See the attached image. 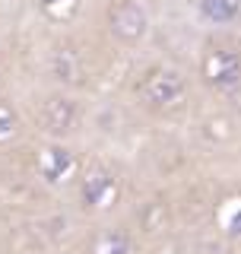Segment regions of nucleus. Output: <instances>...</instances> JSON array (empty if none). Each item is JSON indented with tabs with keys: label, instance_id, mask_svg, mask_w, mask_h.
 I'll use <instances>...</instances> for the list:
<instances>
[{
	"label": "nucleus",
	"instance_id": "4",
	"mask_svg": "<svg viewBox=\"0 0 241 254\" xmlns=\"http://www.w3.org/2000/svg\"><path fill=\"white\" fill-rule=\"evenodd\" d=\"M79 197H83V206H89V210H102V206H108L118 197L115 175H108L105 169L86 172V178L79 181Z\"/></svg>",
	"mask_w": 241,
	"mask_h": 254
},
{
	"label": "nucleus",
	"instance_id": "8",
	"mask_svg": "<svg viewBox=\"0 0 241 254\" xmlns=\"http://www.w3.org/2000/svg\"><path fill=\"white\" fill-rule=\"evenodd\" d=\"M92 254H130V238H127V232H120V229H111V232L95 238Z\"/></svg>",
	"mask_w": 241,
	"mask_h": 254
},
{
	"label": "nucleus",
	"instance_id": "7",
	"mask_svg": "<svg viewBox=\"0 0 241 254\" xmlns=\"http://www.w3.org/2000/svg\"><path fill=\"white\" fill-rule=\"evenodd\" d=\"M200 16L213 26H229V22L238 19V3L235 0H200L197 3Z\"/></svg>",
	"mask_w": 241,
	"mask_h": 254
},
{
	"label": "nucleus",
	"instance_id": "9",
	"mask_svg": "<svg viewBox=\"0 0 241 254\" xmlns=\"http://www.w3.org/2000/svg\"><path fill=\"white\" fill-rule=\"evenodd\" d=\"M13 133H16V115L6 105H0V143L10 140Z\"/></svg>",
	"mask_w": 241,
	"mask_h": 254
},
{
	"label": "nucleus",
	"instance_id": "10",
	"mask_svg": "<svg viewBox=\"0 0 241 254\" xmlns=\"http://www.w3.org/2000/svg\"><path fill=\"white\" fill-rule=\"evenodd\" d=\"M226 229H229V235H241V200L235 203V213H232V216H229Z\"/></svg>",
	"mask_w": 241,
	"mask_h": 254
},
{
	"label": "nucleus",
	"instance_id": "6",
	"mask_svg": "<svg viewBox=\"0 0 241 254\" xmlns=\"http://www.w3.org/2000/svg\"><path fill=\"white\" fill-rule=\"evenodd\" d=\"M76 118H79V108L67 95H54V99H48L42 105V124L51 133H67L76 124Z\"/></svg>",
	"mask_w": 241,
	"mask_h": 254
},
{
	"label": "nucleus",
	"instance_id": "1",
	"mask_svg": "<svg viewBox=\"0 0 241 254\" xmlns=\"http://www.w3.org/2000/svg\"><path fill=\"white\" fill-rule=\"evenodd\" d=\"M184 92H187V83H184V76L178 73V70H172V67L149 70V73L143 76V83H140L143 102L152 105V108H172V105H178V102L184 99Z\"/></svg>",
	"mask_w": 241,
	"mask_h": 254
},
{
	"label": "nucleus",
	"instance_id": "2",
	"mask_svg": "<svg viewBox=\"0 0 241 254\" xmlns=\"http://www.w3.org/2000/svg\"><path fill=\"white\" fill-rule=\"evenodd\" d=\"M108 29L118 42L136 45L149 32V16H146L140 0H115L111 10H108Z\"/></svg>",
	"mask_w": 241,
	"mask_h": 254
},
{
	"label": "nucleus",
	"instance_id": "3",
	"mask_svg": "<svg viewBox=\"0 0 241 254\" xmlns=\"http://www.w3.org/2000/svg\"><path fill=\"white\" fill-rule=\"evenodd\" d=\"M203 76L216 89H232L241 83V54L235 48H216L203 61Z\"/></svg>",
	"mask_w": 241,
	"mask_h": 254
},
{
	"label": "nucleus",
	"instance_id": "11",
	"mask_svg": "<svg viewBox=\"0 0 241 254\" xmlns=\"http://www.w3.org/2000/svg\"><path fill=\"white\" fill-rule=\"evenodd\" d=\"M235 3H238V19H241V0H235Z\"/></svg>",
	"mask_w": 241,
	"mask_h": 254
},
{
	"label": "nucleus",
	"instance_id": "5",
	"mask_svg": "<svg viewBox=\"0 0 241 254\" xmlns=\"http://www.w3.org/2000/svg\"><path fill=\"white\" fill-rule=\"evenodd\" d=\"M38 172H42V178L48 185H60V181H67L70 175L76 172V159H73V153H70L67 146L51 143V146L42 153V159H38Z\"/></svg>",
	"mask_w": 241,
	"mask_h": 254
}]
</instances>
